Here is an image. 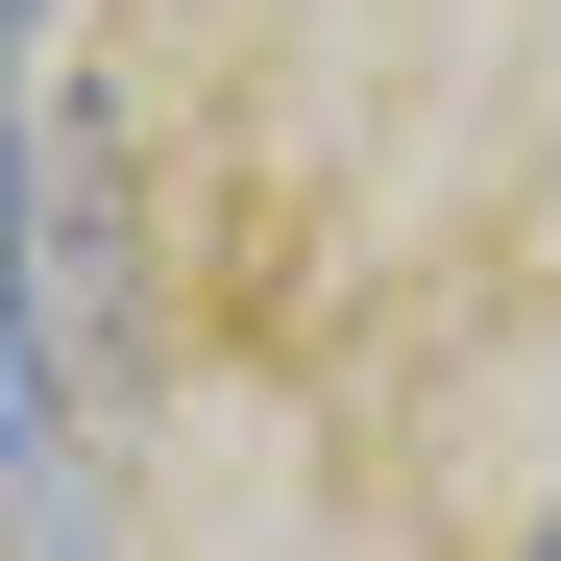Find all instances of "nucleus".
Returning <instances> with one entry per match:
<instances>
[{
	"label": "nucleus",
	"instance_id": "1",
	"mask_svg": "<svg viewBox=\"0 0 561 561\" xmlns=\"http://www.w3.org/2000/svg\"><path fill=\"white\" fill-rule=\"evenodd\" d=\"M537 561H561V537H537Z\"/></svg>",
	"mask_w": 561,
	"mask_h": 561
}]
</instances>
